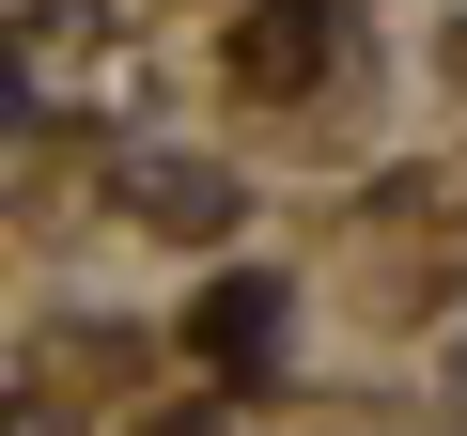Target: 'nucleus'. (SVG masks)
<instances>
[{
    "label": "nucleus",
    "instance_id": "obj_3",
    "mask_svg": "<svg viewBox=\"0 0 467 436\" xmlns=\"http://www.w3.org/2000/svg\"><path fill=\"white\" fill-rule=\"evenodd\" d=\"M327 63V0H281V16H250V78H296Z\"/></svg>",
    "mask_w": 467,
    "mask_h": 436
},
{
    "label": "nucleus",
    "instance_id": "obj_1",
    "mask_svg": "<svg viewBox=\"0 0 467 436\" xmlns=\"http://www.w3.org/2000/svg\"><path fill=\"white\" fill-rule=\"evenodd\" d=\"M265 343H281V281H218V296H202V358L265 374Z\"/></svg>",
    "mask_w": 467,
    "mask_h": 436
},
{
    "label": "nucleus",
    "instance_id": "obj_2",
    "mask_svg": "<svg viewBox=\"0 0 467 436\" xmlns=\"http://www.w3.org/2000/svg\"><path fill=\"white\" fill-rule=\"evenodd\" d=\"M125 202H140V218H234V187H218L202 156H125Z\"/></svg>",
    "mask_w": 467,
    "mask_h": 436
},
{
    "label": "nucleus",
    "instance_id": "obj_4",
    "mask_svg": "<svg viewBox=\"0 0 467 436\" xmlns=\"http://www.w3.org/2000/svg\"><path fill=\"white\" fill-rule=\"evenodd\" d=\"M156 436H218V420H156Z\"/></svg>",
    "mask_w": 467,
    "mask_h": 436
}]
</instances>
